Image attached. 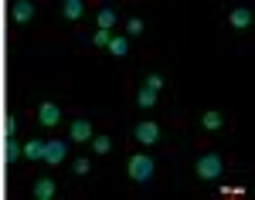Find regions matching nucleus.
<instances>
[{
	"label": "nucleus",
	"mask_w": 255,
	"mask_h": 200,
	"mask_svg": "<svg viewBox=\"0 0 255 200\" xmlns=\"http://www.w3.org/2000/svg\"><path fill=\"white\" fill-rule=\"evenodd\" d=\"M106 51H109L113 58H126V51H129V38H113Z\"/></svg>",
	"instance_id": "nucleus-12"
},
{
	"label": "nucleus",
	"mask_w": 255,
	"mask_h": 200,
	"mask_svg": "<svg viewBox=\"0 0 255 200\" xmlns=\"http://www.w3.org/2000/svg\"><path fill=\"white\" fill-rule=\"evenodd\" d=\"M38 119H41V126L55 129V126L61 122V109L55 105V102H41V109H38Z\"/></svg>",
	"instance_id": "nucleus-6"
},
{
	"label": "nucleus",
	"mask_w": 255,
	"mask_h": 200,
	"mask_svg": "<svg viewBox=\"0 0 255 200\" xmlns=\"http://www.w3.org/2000/svg\"><path fill=\"white\" fill-rule=\"evenodd\" d=\"M72 170H75L79 177H85V173L92 170V163H89V160H85V156H82V160H75V163H72Z\"/></svg>",
	"instance_id": "nucleus-21"
},
{
	"label": "nucleus",
	"mask_w": 255,
	"mask_h": 200,
	"mask_svg": "<svg viewBox=\"0 0 255 200\" xmlns=\"http://www.w3.org/2000/svg\"><path fill=\"white\" fill-rule=\"evenodd\" d=\"M92 153H96V156H106V153H109V149H113V139H109V136H92Z\"/></svg>",
	"instance_id": "nucleus-14"
},
{
	"label": "nucleus",
	"mask_w": 255,
	"mask_h": 200,
	"mask_svg": "<svg viewBox=\"0 0 255 200\" xmlns=\"http://www.w3.org/2000/svg\"><path fill=\"white\" fill-rule=\"evenodd\" d=\"M143 88H150V92H160V88H163V75H157V71H153V75H146V85H143Z\"/></svg>",
	"instance_id": "nucleus-19"
},
{
	"label": "nucleus",
	"mask_w": 255,
	"mask_h": 200,
	"mask_svg": "<svg viewBox=\"0 0 255 200\" xmlns=\"http://www.w3.org/2000/svg\"><path fill=\"white\" fill-rule=\"evenodd\" d=\"M24 156H27V160H44V142L31 139L27 146H24Z\"/></svg>",
	"instance_id": "nucleus-15"
},
{
	"label": "nucleus",
	"mask_w": 255,
	"mask_h": 200,
	"mask_svg": "<svg viewBox=\"0 0 255 200\" xmlns=\"http://www.w3.org/2000/svg\"><path fill=\"white\" fill-rule=\"evenodd\" d=\"M96 136V129H92V122L89 119H75L72 122V129H68V139L72 142H89Z\"/></svg>",
	"instance_id": "nucleus-4"
},
{
	"label": "nucleus",
	"mask_w": 255,
	"mask_h": 200,
	"mask_svg": "<svg viewBox=\"0 0 255 200\" xmlns=\"http://www.w3.org/2000/svg\"><path fill=\"white\" fill-rule=\"evenodd\" d=\"M143 27H146V24H143L139 17H129V20H126V38H136V34H143Z\"/></svg>",
	"instance_id": "nucleus-17"
},
{
	"label": "nucleus",
	"mask_w": 255,
	"mask_h": 200,
	"mask_svg": "<svg viewBox=\"0 0 255 200\" xmlns=\"http://www.w3.org/2000/svg\"><path fill=\"white\" fill-rule=\"evenodd\" d=\"M10 17H14V24H27V20L34 17V3H27V0H17V3L10 7Z\"/></svg>",
	"instance_id": "nucleus-7"
},
{
	"label": "nucleus",
	"mask_w": 255,
	"mask_h": 200,
	"mask_svg": "<svg viewBox=\"0 0 255 200\" xmlns=\"http://www.w3.org/2000/svg\"><path fill=\"white\" fill-rule=\"evenodd\" d=\"M201 126H204L208 133H218V129L225 126V119H221V112H204V116H201Z\"/></svg>",
	"instance_id": "nucleus-13"
},
{
	"label": "nucleus",
	"mask_w": 255,
	"mask_h": 200,
	"mask_svg": "<svg viewBox=\"0 0 255 200\" xmlns=\"http://www.w3.org/2000/svg\"><path fill=\"white\" fill-rule=\"evenodd\" d=\"M34 197H38V200H51V197H55V180H48V177L34 180Z\"/></svg>",
	"instance_id": "nucleus-9"
},
{
	"label": "nucleus",
	"mask_w": 255,
	"mask_h": 200,
	"mask_svg": "<svg viewBox=\"0 0 255 200\" xmlns=\"http://www.w3.org/2000/svg\"><path fill=\"white\" fill-rule=\"evenodd\" d=\"M82 10H85L82 0H65V3H61V17H65V20H79Z\"/></svg>",
	"instance_id": "nucleus-10"
},
{
	"label": "nucleus",
	"mask_w": 255,
	"mask_h": 200,
	"mask_svg": "<svg viewBox=\"0 0 255 200\" xmlns=\"http://www.w3.org/2000/svg\"><path fill=\"white\" fill-rule=\"evenodd\" d=\"M3 153H7V163H17L20 153H24V146H17V142H7V149H3Z\"/></svg>",
	"instance_id": "nucleus-18"
},
{
	"label": "nucleus",
	"mask_w": 255,
	"mask_h": 200,
	"mask_svg": "<svg viewBox=\"0 0 255 200\" xmlns=\"http://www.w3.org/2000/svg\"><path fill=\"white\" fill-rule=\"evenodd\" d=\"M14 133H17V122L7 119V122H3V136H14Z\"/></svg>",
	"instance_id": "nucleus-22"
},
{
	"label": "nucleus",
	"mask_w": 255,
	"mask_h": 200,
	"mask_svg": "<svg viewBox=\"0 0 255 200\" xmlns=\"http://www.w3.org/2000/svg\"><path fill=\"white\" fill-rule=\"evenodd\" d=\"M65 156H68V146L61 139H51L44 142V163H51V166H58V163H65Z\"/></svg>",
	"instance_id": "nucleus-5"
},
{
	"label": "nucleus",
	"mask_w": 255,
	"mask_h": 200,
	"mask_svg": "<svg viewBox=\"0 0 255 200\" xmlns=\"http://www.w3.org/2000/svg\"><path fill=\"white\" fill-rule=\"evenodd\" d=\"M194 170H197V177H201V180H218V177H221V170H225V163H221L218 153H204V156L197 160Z\"/></svg>",
	"instance_id": "nucleus-2"
},
{
	"label": "nucleus",
	"mask_w": 255,
	"mask_h": 200,
	"mask_svg": "<svg viewBox=\"0 0 255 200\" xmlns=\"http://www.w3.org/2000/svg\"><path fill=\"white\" fill-rule=\"evenodd\" d=\"M109 41H113L109 31H96V34H92V44H96V48H109Z\"/></svg>",
	"instance_id": "nucleus-20"
},
{
	"label": "nucleus",
	"mask_w": 255,
	"mask_h": 200,
	"mask_svg": "<svg viewBox=\"0 0 255 200\" xmlns=\"http://www.w3.org/2000/svg\"><path fill=\"white\" fill-rule=\"evenodd\" d=\"M136 105H143V109H150V105H157V92H150V88H139V95H136Z\"/></svg>",
	"instance_id": "nucleus-16"
},
{
	"label": "nucleus",
	"mask_w": 255,
	"mask_h": 200,
	"mask_svg": "<svg viewBox=\"0 0 255 200\" xmlns=\"http://www.w3.org/2000/svg\"><path fill=\"white\" fill-rule=\"evenodd\" d=\"M116 20L119 17H116V10H113V7H102V10H99V17H96V24H99V31H109Z\"/></svg>",
	"instance_id": "nucleus-11"
},
{
	"label": "nucleus",
	"mask_w": 255,
	"mask_h": 200,
	"mask_svg": "<svg viewBox=\"0 0 255 200\" xmlns=\"http://www.w3.org/2000/svg\"><path fill=\"white\" fill-rule=\"evenodd\" d=\"M228 24H232V27H238V31L252 27V10H249V7H235V10L228 14Z\"/></svg>",
	"instance_id": "nucleus-8"
},
{
	"label": "nucleus",
	"mask_w": 255,
	"mask_h": 200,
	"mask_svg": "<svg viewBox=\"0 0 255 200\" xmlns=\"http://www.w3.org/2000/svg\"><path fill=\"white\" fill-rule=\"evenodd\" d=\"M133 136H136V142H143V146H153V142L160 139V126L157 122H136Z\"/></svg>",
	"instance_id": "nucleus-3"
},
{
	"label": "nucleus",
	"mask_w": 255,
	"mask_h": 200,
	"mask_svg": "<svg viewBox=\"0 0 255 200\" xmlns=\"http://www.w3.org/2000/svg\"><path fill=\"white\" fill-rule=\"evenodd\" d=\"M126 173H129V180L133 183H146L153 177V156H146V153H136V156H129V166H126Z\"/></svg>",
	"instance_id": "nucleus-1"
}]
</instances>
